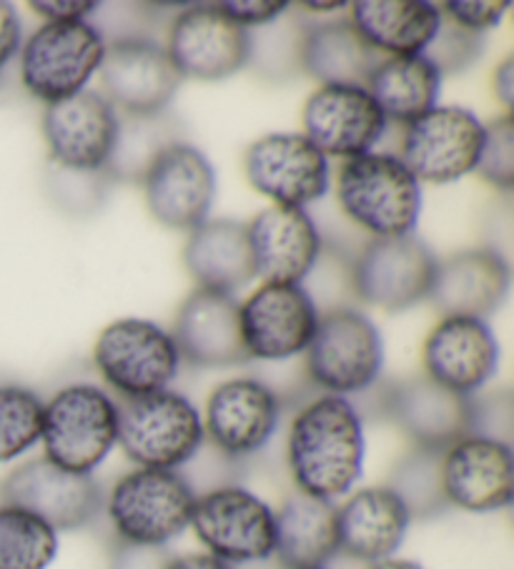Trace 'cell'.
<instances>
[{
    "label": "cell",
    "mask_w": 514,
    "mask_h": 569,
    "mask_svg": "<svg viewBox=\"0 0 514 569\" xmlns=\"http://www.w3.org/2000/svg\"><path fill=\"white\" fill-rule=\"evenodd\" d=\"M367 437L347 397L324 395L296 411L286 437V462L296 492L336 502L364 475Z\"/></svg>",
    "instance_id": "6da1fadb"
},
{
    "label": "cell",
    "mask_w": 514,
    "mask_h": 569,
    "mask_svg": "<svg viewBox=\"0 0 514 569\" xmlns=\"http://www.w3.org/2000/svg\"><path fill=\"white\" fill-rule=\"evenodd\" d=\"M336 201L374 239L409 237L422 216V183L399 156L372 151L342 163Z\"/></svg>",
    "instance_id": "7a4b0ae2"
},
{
    "label": "cell",
    "mask_w": 514,
    "mask_h": 569,
    "mask_svg": "<svg viewBox=\"0 0 514 569\" xmlns=\"http://www.w3.org/2000/svg\"><path fill=\"white\" fill-rule=\"evenodd\" d=\"M204 419L189 397L174 389L118 405L116 447L141 469H176L189 465L204 447Z\"/></svg>",
    "instance_id": "3957f363"
},
{
    "label": "cell",
    "mask_w": 514,
    "mask_h": 569,
    "mask_svg": "<svg viewBox=\"0 0 514 569\" xmlns=\"http://www.w3.org/2000/svg\"><path fill=\"white\" fill-rule=\"evenodd\" d=\"M196 492L171 469L136 467L113 485L106 512L118 542L166 547L191 525Z\"/></svg>",
    "instance_id": "277c9868"
},
{
    "label": "cell",
    "mask_w": 514,
    "mask_h": 569,
    "mask_svg": "<svg viewBox=\"0 0 514 569\" xmlns=\"http://www.w3.org/2000/svg\"><path fill=\"white\" fill-rule=\"evenodd\" d=\"M118 441V401L93 385H71L43 405V457L76 475H93Z\"/></svg>",
    "instance_id": "5b68a950"
},
{
    "label": "cell",
    "mask_w": 514,
    "mask_h": 569,
    "mask_svg": "<svg viewBox=\"0 0 514 569\" xmlns=\"http://www.w3.org/2000/svg\"><path fill=\"white\" fill-rule=\"evenodd\" d=\"M304 357L306 375L326 395H359L377 385L382 375L384 339L367 313L332 309L319 317Z\"/></svg>",
    "instance_id": "8992f818"
},
{
    "label": "cell",
    "mask_w": 514,
    "mask_h": 569,
    "mask_svg": "<svg viewBox=\"0 0 514 569\" xmlns=\"http://www.w3.org/2000/svg\"><path fill=\"white\" fill-rule=\"evenodd\" d=\"M206 555L229 567L264 565L276 549V512L261 497L236 485L196 497L191 525Z\"/></svg>",
    "instance_id": "52a82bcc"
},
{
    "label": "cell",
    "mask_w": 514,
    "mask_h": 569,
    "mask_svg": "<svg viewBox=\"0 0 514 569\" xmlns=\"http://www.w3.org/2000/svg\"><path fill=\"white\" fill-rule=\"evenodd\" d=\"M93 365L108 387L123 399H136L171 387L181 357L166 329L148 319L128 317L98 333Z\"/></svg>",
    "instance_id": "ba28073f"
},
{
    "label": "cell",
    "mask_w": 514,
    "mask_h": 569,
    "mask_svg": "<svg viewBox=\"0 0 514 569\" xmlns=\"http://www.w3.org/2000/svg\"><path fill=\"white\" fill-rule=\"evenodd\" d=\"M106 41L86 21L43 23L21 51V81L26 91L46 106L86 91L106 56Z\"/></svg>",
    "instance_id": "9c48e42d"
},
{
    "label": "cell",
    "mask_w": 514,
    "mask_h": 569,
    "mask_svg": "<svg viewBox=\"0 0 514 569\" xmlns=\"http://www.w3.org/2000/svg\"><path fill=\"white\" fill-rule=\"evenodd\" d=\"M484 123L467 108L437 106L404 126V166L419 183H454L477 171Z\"/></svg>",
    "instance_id": "30bf717a"
},
{
    "label": "cell",
    "mask_w": 514,
    "mask_h": 569,
    "mask_svg": "<svg viewBox=\"0 0 514 569\" xmlns=\"http://www.w3.org/2000/svg\"><path fill=\"white\" fill-rule=\"evenodd\" d=\"M437 257L422 239H372L354 261L352 283L357 297L374 309L397 313L429 297Z\"/></svg>",
    "instance_id": "8fae6325"
},
{
    "label": "cell",
    "mask_w": 514,
    "mask_h": 569,
    "mask_svg": "<svg viewBox=\"0 0 514 569\" xmlns=\"http://www.w3.org/2000/svg\"><path fill=\"white\" fill-rule=\"evenodd\" d=\"M319 323V309L302 283H261L239 303V329L249 359L299 357Z\"/></svg>",
    "instance_id": "7c38bea8"
},
{
    "label": "cell",
    "mask_w": 514,
    "mask_h": 569,
    "mask_svg": "<svg viewBox=\"0 0 514 569\" xmlns=\"http://www.w3.org/2000/svg\"><path fill=\"white\" fill-rule=\"evenodd\" d=\"M246 179L274 206L306 209L329 193V159L304 133H266L244 156Z\"/></svg>",
    "instance_id": "4fadbf2b"
},
{
    "label": "cell",
    "mask_w": 514,
    "mask_h": 569,
    "mask_svg": "<svg viewBox=\"0 0 514 569\" xmlns=\"http://www.w3.org/2000/svg\"><path fill=\"white\" fill-rule=\"evenodd\" d=\"M146 206L158 223L174 231H194L209 221L216 199L211 161L196 146L174 141L148 163L144 173Z\"/></svg>",
    "instance_id": "5bb4252c"
},
{
    "label": "cell",
    "mask_w": 514,
    "mask_h": 569,
    "mask_svg": "<svg viewBox=\"0 0 514 569\" xmlns=\"http://www.w3.org/2000/svg\"><path fill=\"white\" fill-rule=\"evenodd\" d=\"M3 505L21 507L56 532L83 529L101 515L103 492L93 475H76L46 457L31 459L6 477Z\"/></svg>",
    "instance_id": "9a60e30c"
},
{
    "label": "cell",
    "mask_w": 514,
    "mask_h": 569,
    "mask_svg": "<svg viewBox=\"0 0 514 569\" xmlns=\"http://www.w3.org/2000/svg\"><path fill=\"white\" fill-rule=\"evenodd\" d=\"M439 477L449 507L472 515L507 509L514 497L512 445L480 435L462 437L442 451Z\"/></svg>",
    "instance_id": "2e32d148"
},
{
    "label": "cell",
    "mask_w": 514,
    "mask_h": 569,
    "mask_svg": "<svg viewBox=\"0 0 514 569\" xmlns=\"http://www.w3.org/2000/svg\"><path fill=\"white\" fill-rule=\"evenodd\" d=\"M304 136L326 159H359L387 133V116L364 86H319L302 111Z\"/></svg>",
    "instance_id": "e0dca14e"
},
{
    "label": "cell",
    "mask_w": 514,
    "mask_h": 569,
    "mask_svg": "<svg viewBox=\"0 0 514 569\" xmlns=\"http://www.w3.org/2000/svg\"><path fill=\"white\" fill-rule=\"evenodd\" d=\"M166 53L181 78L224 81L251 58V36L219 6H191L174 18Z\"/></svg>",
    "instance_id": "ac0fdd59"
},
{
    "label": "cell",
    "mask_w": 514,
    "mask_h": 569,
    "mask_svg": "<svg viewBox=\"0 0 514 569\" xmlns=\"http://www.w3.org/2000/svg\"><path fill=\"white\" fill-rule=\"evenodd\" d=\"M101 73L103 98L126 116L164 113L181 86L166 48L146 38H121L106 46Z\"/></svg>",
    "instance_id": "d6986e66"
},
{
    "label": "cell",
    "mask_w": 514,
    "mask_h": 569,
    "mask_svg": "<svg viewBox=\"0 0 514 569\" xmlns=\"http://www.w3.org/2000/svg\"><path fill=\"white\" fill-rule=\"evenodd\" d=\"M116 108L101 93L81 91L46 106L43 139L51 159L76 173H96L108 166L118 139Z\"/></svg>",
    "instance_id": "ffe728a7"
},
{
    "label": "cell",
    "mask_w": 514,
    "mask_h": 569,
    "mask_svg": "<svg viewBox=\"0 0 514 569\" xmlns=\"http://www.w3.org/2000/svg\"><path fill=\"white\" fill-rule=\"evenodd\" d=\"M201 419L204 435L221 455L251 457L269 445L279 429L281 401L264 381L239 377L211 391Z\"/></svg>",
    "instance_id": "44dd1931"
},
{
    "label": "cell",
    "mask_w": 514,
    "mask_h": 569,
    "mask_svg": "<svg viewBox=\"0 0 514 569\" xmlns=\"http://www.w3.org/2000/svg\"><path fill=\"white\" fill-rule=\"evenodd\" d=\"M424 377L462 397H474L497 375L500 345L477 317H442L422 347Z\"/></svg>",
    "instance_id": "7402d4cb"
},
{
    "label": "cell",
    "mask_w": 514,
    "mask_h": 569,
    "mask_svg": "<svg viewBox=\"0 0 514 569\" xmlns=\"http://www.w3.org/2000/svg\"><path fill=\"white\" fill-rule=\"evenodd\" d=\"M384 409L414 449L444 451L472 427V397L454 395L424 375L389 387Z\"/></svg>",
    "instance_id": "603a6c76"
},
{
    "label": "cell",
    "mask_w": 514,
    "mask_h": 569,
    "mask_svg": "<svg viewBox=\"0 0 514 569\" xmlns=\"http://www.w3.org/2000/svg\"><path fill=\"white\" fill-rule=\"evenodd\" d=\"M171 337L179 357L194 367L224 369L249 361L239 329V301L231 293L191 291L176 313Z\"/></svg>",
    "instance_id": "cb8c5ba5"
},
{
    "label": "cell",
    "mask_w": 514,
    "mask_h": 569,
    "mask_svg": "<svg viewBox=\"0 0 514 569\" xmlns=\"http://www.w3.org/2000/svg\"><path fill=\"white\" fill-rule=\"evenodd\" d=\"M256 277L266 283H302L322 253L319 229L306 209L269 206L246 223Z\"/></svg>",
    "instance_id": "d4e9b609"
},
{
    "label": "cell",
    "mask_w": 514,
    "mask_h": 569,
    "mask_svg": "<svg viewBox=\"0 0 514 569\" xmlns=\"http://www.w3.org/2000/svg\"><path fill=\"white\" fill-rule=\"evenodd\" d=\"M412 515L387 485L349 492L336 507L339 555L364 565L392 559L407 539Z\"/></svg>",
    "instance_id": "484cf974"
},
{
    "label": "cell",
    "mask_w": 514,
    "mask_h": 569,
    "mask_svg": "<svg viewBox=\"0 0 514 569\" xmlns=\"http://www.w3.org/2000/svg\"><path fill=\"white\" fill-rule=\"evenodd\" d=\"M510 283V263L497 249H469L437 263L427 299L442 317L484 319L502 307Z\"/></svg>",
    "instance_id": "4316f807"
},
{
    "label": "cell",
    "mask_w": 514,
    "mask_h": 569,
    "mask_svg": "<svg viewBox=\"0 0 514 569\" xmlns=\"http://www.w3.org/2000/svg\"><path fill=\"white\" fill-rule=\"evenodd\" d=\"M184 263L196 289L231 293L256 279V267L249 247L246 223L214 219L204 221L189 233L184 247Z\"/></svg>",
    "instance_id": "83f0119b"
},
{
    "label": "cell",
    "mask_w": 514,
    "mask_h": 569,
    "mask_svg": "<svg viewBox=\"0 0 514 569\" xmlns=\"http://www.w3.org/2000/svg\"><path fill=\"white\" fill-rule=\"evenodd\" d=\"M349 23L377 53L392 56H422L427 53L444 16L439 6L427 0H364L349 6Z\"/></svg>",
    "instance_id": "f1b7e54d"
},
{
    "label": "cell",
    "mask_w": 514,
    "mask_h": 569,
    "mask_svg": "<svg viewBox=\"0 0 514 569\" xmlns=\"http://www.w3.org/2000/svg\"><path fill=\"white\" fill-rule=\"evenodd\" d=\"M339 555L336 505L302 492L276 509L274 557L284 569H319Z\"/></svg>",
    "instance_id": "f546056e"
},
{
    "label": "cell",
    "mask_w": 514,
    "mask_h": 569,
    "mask_svg": "<svg viewBox=\"0 0 514 569\" xmlns=\"http://www.w3.org/2000/svg\"><path fill=\"white\" fill-rule=\"evenodd\" d=\"M369 96L377 101L387 121L409 126L419 116L437 108L442 91V73L427 56H392L382 58L369 73Z\"/></svg>",
    "instance_id": "4dcf8cb0"
},
{
    "label": "cell",
    "mask_w": 514,
    "mask_h": 569,
    "mask_svg": "<svg viewBox=\"0 0 514 569\" xmlns=\"http://www.w3.org/2000/svg\"><path fill=\"white\" fill-rule=\"evenodd\" d=\"M379 53L347 21L314 26L299 43V63L322 86H364Z\"/></svg>",
    "instance_id": "1f68e13d"
},
{
    "label": "cell",
    "mask_w": 514,
    "mask_h": 569,
    "mask_svg": "<svg viewBox=\"0 0 514 569\" xmlns=\"http://www.w3.org/2000/svg\"><path fill=\"white\" fill-rule=\"evenodd\" d=\"M58 557V532L21 507L0 505V569H48Z\"/></svg>",
    "instance_id": "d6a6232c"
},
{
    "label": "cell",
    "mask_w": 514,
    "mask_h": 569,
    "mask_svg": "<svg viewBox=\"0 0 514 569\" xmlns=\"http://www.w3.org/2000/svg\"><path fill=\"white\" fill-rule=\"evenodd\" d=\"M174 121L168 119L166 111L156 116H126L118 121V139L111 161L106 169H111L121 179H144L158 153H161L168 143L179 141L174 139Z\"/></svg>",
    "instance_id": "836d02e7"
},
{
    "label": "cell",
    "mask_w": 514,
    "mask_h": 569,
    "mask_svg": "<svg viewBox=\"0 0 514 569\" xmlns=\"http://www.w3.org/2000/svg\"><path fill=\"white\" fill-rule=\"evenodd\" d=\"M439 457L442 451L412 449L392 469V479L387 487L402 499L412 519L437 517L449 507L442 492Z\"/></svg>",
    "instance_id": "e575fe53"
},
{
    "label": "cell",
    "mask_w": 514,
    "mask_h": 569,
    "mask_svg": "<svg viewBox=\"0 0 514 569\" xmlns=\"http://www.w3.org/2000/svg\"><path fill=\"white\" fill-rule=\"evenodd\" d=\"M43 405L33 389L0 387V465L13 462L41 445Z\"/></svg>",
    "instance_id": "d590c367"
},
{
    "label": "cell",
    "mask_w": 514,
    "mask_h": 569,
    "mask_svg": "<svg viewBox=\"0 0 514 569\" xmlns=\"http://www.w3.org/2000/svg\"><path fill=\"white\" fill-rule=\"evenodd\" d=\"M477 173L502 193H510L514 186V123L512 113L484 126V143L477 163Z\"/></svg>",
    "instance_id": "8d00e7d4"
},
{
    "label": "cell",
    "mask_w": 514,
    "mask_h": 569,
    "mask_svg": "<svg viewBox=\"0 0 514 569\" xmlns=\"http://www.w3.org/2000/svg\"><path fill=\"white\" fill-rule=\"evenodd\" d=\"M484 48V36L477 33H467L457 26H447L439 28L437 38H434L432 46L427 48L429 61L439 68V73H457L464 71L469 63H474L480 58Z\"/></svg>",
    "instance_id": "74e56055"
},
{
    "label": "cell",
    "mask_w": 514,
    "mask_h": 569,
    "mask_svg": "<svg viewBox=\"0 0 514 569\" xmlns=\"http://www.w3.org/2000/svg\"><path fill=\"white\" fill-rule=\"evenodd\" d=\"M512 431V399L507 391L477 399L472 397V427L469 435L500 439L510 445Z\"/></svg>",
    "instance_id": "f35d334b"
},
{
    "label": "cell",
    "mask_w": 514,
    "mask_h": 569,
    "mask_svg": "<svg viewBox=\"0 0 514 569\" xmlns=\"http://www.w3.org/2000/svg\"><path fill=\"white\" fill-rule=\"evenodd\" d=\"M442 16H447L452 26L462 28L467 33H477L484 36L492 28H497L502 23L504 13L510 11L507 0H497V3H462V0H452V3L439 6Z\"/></svg>",
    "instance_id": "ab89813d"
},
{
    "label": "cell",
    "mask_w": 514,
    "mask_h": 569,
    "mask_svg": "<svg viewBox=\"0 0 514 569\" xmlns=\"http://www.w3.org/2000/svg\"><path fill=\"white\" fill-rule=\"evenodd\" d=\"M168 562H171V557H168L166 547H138L118 542L108 569H168Z\"/></svg>",
    "instance_id": "60d3db41"
},
{
    "label": "cell",
    "mask_w": 514,
    "mask_h": 569,
    "mask_svg": "<svg viewBox=\"0 0 514 569\" xmlns=\"http://www.w3.org/2000/svg\"><path fill=\"white\" fill-rule=\"evenodd\" d=\"M216 6H219L236 26H241L244 31L276 21V18L289 8V3H259V0H256V3H249V0H246V3L244 0H231V3H216Z\"/></svg>",
    "instance_id": "b9f144b4"
},
{
    "label": "cell",
    "mask_w": 514,
    "mask_h": 569,
    "mask_svg": "<svg viewBox=\"0 0 514 569\" xmlns=\"http://www.w3.org/2000/svg\"><path fill=\"white\" fill-rule=\"evenodd\" d=\"M31 11L38 16L48 18V23H71V21H86V16H91L98 3H76V0H66V3H58V0H33L28 3Z\"/></svg>",
    "instance_id": "7bdbcfd3"
},
{
    "label": "cell",
    "mask_w": 514,
    "mask_h": 569,
    "mask_svg": "<svg viewBox=\"0 0 514 569\" xmlns=\"http://www.w3.org/2000/svg\"><path fill=\"white\" fill-rule=\"evenodd\" d=\"M21 48V18L16 8L6 0H0V71Z\"/></svg>",
    "instance_id": "ee69618b"
},
{
    "label": "cell",
    "mask_w": 514,
    "mask_h": 569,
    "mask_svg": "<svg viewBox=\"0 0 514 569\" xmlns=\"http://www.w3.org/2000/svg\"><path fill=\"white\" fill-rule=\"evenodd\" d=\"M492 88L497 101L504 106V113H512V103H514V58L507 56L504 61L494 68L492 76Z\"/></svg>",
    "instance_id": "f6af8a7d"
},
{
    "label": "cell",
    "mask_w": 514,
    "mask_h": 569,
    "mask_svg": "<svg viewBox=\"0 0 514 569\" xmlns=\"http://www.w3.org/2000/svg\"><path fill=\"white\" fill-rule=\"evenodd\" d=\"M168 569H234L221 559H216L211 555H181V557H171L168 562Z\"/></svg>",
    "instance_id": "bcb514c9"
},
{
    "label": "cell",
    "mask_w": 514,
    "mask_h": 569,
    "mask_svg": "<svg viewBox=\"0 0 514 569\" xmlns=\"http://www.w3.org/2000/svg\"><path fill=\"white\" fill-rule=\"evenodd\" d=\"M369 569H424V567L419 562H412V559L392 557V559H384V562L372 565Z\"/></svg>",
    "instance_id": "7dc6e473"
},
{
    "label": "cell",
    "mask_w": 514,
    "mask_h": 569,
    "mask_svg": "<svg viewBox=\"0 0 514 569\" xmlns=\"http://www.w3.org/2000/svg\"><path fill=\"white\" fill-rule=\"evenodd\" d=\"M306 11H314V13H334V11H342V8H349L347 3H304Z\"/></svg>",
    "instance_id": "c3c4849f"
},
{
    "label": "cell",
    "mask_w": 514,
    "mask_h": 569,
    "mask_svg": "<svg viewBox=\"0 0 514 569\" xmlns=\"http://www.w3.org/2000/svg\"><path fill=\"white\" fill-rule=\"evenodd\" d=\"M319 569H326V567H319Z\"/></svg>",
    "instance_id": "681fc988"
}]
</instances>
